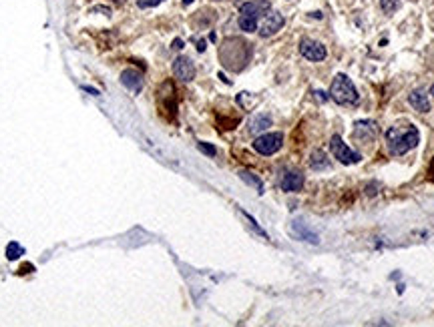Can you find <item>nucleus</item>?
I'll list each match as a JSON object with an SVG mask.
<instances>
[{
  "label": "nucleus",
  "mask_w": 434,
  "mask_h": 327,
  "mask_svg": "<svg viewBox=\"0 0 434 327\" xmlns=\"http://www.w3.org/2000/svg\"><path fill=\"white\" fill-rule=\"evenodd\" d=\"M163 0H139V8H153V6H159Z\"/></svg>",
  "instance_id": "5701e85b"
},
{
  "label": "nucleus",
  "mask_w": 434,
  "mask_h": 327,
  "mask_svg": "<svg viewBox=\"0 0 434 327\" xmlns=\"http://www.w3.org/2000/svg\"><path fill=\"white\" fill-rule=\"evenodd\" d=\"M205 48H207V46H205V40H199V42H197V50H199V52H203Z\"/></svg>",
  "instance_id": "cd10ccee"
},
{
  "label": "nucleus",
  "mask_w": 434,
  "mask_h": 327,
  "mask_svg": "<svg viewBox=\"0 0 434 327\" xmlns=\"http://www.w3.org/2000/svg\"><path fill=\"white\" fill-rule=\"evenodd\" d=\"M310 167L314 171H324V169H330V158L328 154L322 150V148H316L310 156Z\"/></svg>",
  "instance_id": "4468645a"
},
{
  "label": "nucleus",
  "mask_w": 434,
  "mask_h": 327,
  "mask_svg": "<svg viewBox=\"0 0 434 327\" xmlns=\"http://www.w3.org/2000/svg\"><path fill=\"white\" fill-rule=\"evenodd\" d=\"M300 52H302L304 58H308L312 62H320V60H324L328 56L326 46L322 42H318V40H312V38H304L300 42Z\"/></svg>",
  "instance_id": "423d86ee"
},
{
  "label": "nucleus",
  "mask_w": 434,
  "mask_h": 327,
  "mask_svg": "<svg viewBox=\"0 0 434 327\" xmlns=\"http://www.w3.org/2000/svg\"><path fill=\"white\" fill-rule=\"evenodd\" d=\"M269 126H271V116H269V114H257V116H253L251 122H249V132L259 134V132L267 130Z\"/></svg>",
  "instance_id": "dca6fc26"
},
{
  "label": "nucleus",
  "mask_w": 434,
  "mask_h": 327,
  "mask_svg": "<svg viewBox=\"0 0 434 327\" xmlns=\"http://www.w3.org/2000/svg\"><path fill=\"white\" fill-rule=\"evenodd\" d=\"M31 271H35L33 265H23V267H21V273H31Z\"/></svg>",
  "instance_id": "bb28decb"
},
{
  "label": "nucleus",
  "mask_w": 434,
  "mask_h": 327,
  "mask_svg": "<svg viewBox=\"0 0 434 327\" xmlns=\"http://www.w3.org/2000/svg\"><path fill=\"white\" fill-rule=\"evenodd\" d=\"M83 90H87V92H91V94L99 96V90H97V88H93V86H83Z\"/></svg>",
  "instance_id": "a878e982"
},
{
  "label": "nucleus",
  "mask_w": 434,
  "mask_h": 327,
  "mask_svg": "<svg viewBox=\"0 0 434 327\" xmlns=\"http://www.w3.org/2000/svg\"><path fill=\"white\" fill-rule=\"evenodd\" d=\"M171 48H175V50H181V48H183V40H181V38H175V40H173V44H171Z\"/></svg>",
  "instance_id": "393cba45"
},
{
  "label": "nucleus",
  "mask_w": 434,
  "mask_h": 327,
  "mask_svg": "<svg viewBox=\"0 0 434 327\" xmlns=\"http://www.w3.org/2000/svg\"><path fill=\"white\" fill-rule=\"evenodd\" d=\"M338 104L342 106H354L360 102V94L352 82V78H348L346 74H338L334 80H332V86H330V92H328Z\"/></svg>",
  "instance_id": "7ed1b4c3"
},
{
  "label": "nucleus",
  "mask_w": 434,
  "mask_h": 327,
  "mask_svg": "<svg viewBox=\"0 0 434 327\" xmlns=\"http://www.w3.org/2000/svg\"><path fill=\"white\" fill-rule=\"evenodd\" d=\"M314 94H316V98L320 100V102H326L330 96H328V92H324V90H314Z\"/></svg>",
  "instance_id": "b1692460"
},
{
  "label": "nucleus",
  "mask_w": 434,
  "mask_h": 327,
  "mask_svg": "<svg viewBox=\"0 0 434 327\" xmlns=\"http://www.w3.org/2000/svg\"><path fill=\"white\" fill-rule=\"evenodd\" d=\"M197 148H199L201 152H205L207 156H215V154H217L215 146H213V144H207V142H197Z\"/></svg>",
  "instance_id": "4be33fe9"
},
{
  "label": "nucleus",
  "mask_w": 434,
  "mask_h": 327,
  "mask_svg": "<svg viewBox=\"0 0 434 327\" xmlns=\"http://www.w3.org/2000/svg\"><path fill=\"white\" fill-rule=\"evenodd\" d=\"M121 82H123L129 90H133V92H139V90L143 88L141 72H137V70H133V68H129V70H125V72L121 74Z\"/></svg>",
  "instance_id": "f8f14e48"
},
{
  "label": "nucleus",
  "mask_w": 434,
  "mask_h": 327,
  "mask_svg": "<svg viewBox=\"0 0 434 327\" xmlns=\"http://www.w3.org/2000/svg\"><path fill=\"white\" fill-rule=\"evenodd\" d=\"M243 217H245V219H247V221L251 223V227H253V229H255V231H257V233H259V235L263 237V239H269V237H267V233H265V231H263V229H261V227L257 225V221H255V219H253V217H251L249 213H245V211H243Z\"/></svg>",
  "instance_id": "412c9836"
},
{
  "label": "nucleus",
  "mask_w": 434,
  "mask_h": 327,
  "mask_svg": "<svg viewBox=\"0 0 434 327\" xmlns=\"http://www.w3.org/2000/svg\"><path fill=\"white\" fill-rule=\"evenodd\" d=\"M310 16H312V18H322V12H312Z\"/></svg>",
  "instance_id": "c85d7f7f"
},
{
  "label": "nucleus",
  "mask_w": 434,
  "mask_h": 327,
  "mask_svg": "<svg viewBox=\"0 0 434 327\" xmlns=\"http://www.w3.org/2000/svg\"><path fill=\"white\" fill-rule=\"evenodd\" d=\"M292 231H294V235H296L298 239H302V241H310L312 245H318V243H320V237H318L312 229H308L302 221H294V223H292Z\"/></svg>",
  "instance_id": "ddd939ff"
},
{
  "label": "nucleus",
  "mask_w": 434,
  "mask_h": 327,
  "mask_svg": "<svg viewBox=\"0 0 434 327\" xmlns=\"http://www.w3.org/2000/svg\"><path fill=\"white\" fill-rule=\"evenodd\" d=\"M21 255H25V249H23L17 241H11V243L7 245V259H9V261H17Z\"/></svg>",
  "instance_id": "a211bd4d"
},
{
  "label": "nucleus",
  "mask_w": 434,
  "mask_h": 327,
  "mask_svg": "<svg viewBox=\"0 0 434 327\" xmlns=\"http://www.w3.org/2000/svg\"><path fill=\"white\" fill-rule=\"evenodd\" d=\"M380 4H382V10H384L386 14H392V12L398 10L400 0H380Z\"/></svg>",
  "instance_id": "aec40b11"
},
{
  "label": "nucleus",
  "mask_w": 434,
  "mask_h": 327,
  "mask_svg": "<svg viewBox=\"0 0 434 327\" xmlns=\"http://www.w3.org/2000/svg\"><path fill=\"white\" fill-rule=\"evenodd\" d=\"M191 2H193V0H183V4H185V6H187V4H191Z\"/></svg>",
  "instance_id": "c756f323"
},
{
  "label": "nucleus",
  "mask_w": 434,
  "mask_h": 327,
  "mask_svg": "<svg viewBox=\"0 0 434 327\" xmlns=\"http://www.w3.org/2000/svg\"><path fill=\"white\" fill-rule=\"evenodd\" d=\"M239 28L245 30V32H255V30H257V20L251 18V16L241 14V16H239Z\"/></svg>",
  "instance_id": "6ab92c4d"
},
{
  "label": "nucleus",
  "mask_w": 434,
  "mask_h": 327,
  "mask_svg": "<svg viewBox=\"0 0 434 327\" xmlns=\"http://www.w3.org/2000/svg\"><path fill=\"white\" fill-rule=\"evenodd\" d=\"M330 148H332L334 156L342 162V165H356V162L362 160V154L356 152V150H352V148H350V146L340 138V134H334V136H332V140H330Z\"/></svg>",
  "instance_id": "20e7f679"
},
{
  "label": "nucleus",
  "mask_w": 434,
  "mask_h": 327,
  "mask_svg": "<svg viewBox=\"0 0 434 327\" xmlns=\"http://www.w3.org/2000/svg\"><path fill=\"white\" fill-rule=\"evenodd\" d=\"M173 72H175V76H177L179 80L189 82V80L195 78V64H193V60L187 58V56H177V58L173 60Z\"/></svg>",
  "instance_id": "6e6552de"
},
{
  "label": "nucleus",
  "mask_w": 434,
  "mask_h": 327,
  "mask_svg": "<svg viewBox=\"0 0 434 327\" xmlns=\"http://www.w3.org/2000/svg\"><path fill=\"white\" fill-rule=\"evenodd\" d=\"M302 187H304V175L298 171H287L281 177V189L285 193H298L302 191Z\"/></svg>",
  "instance_id": "9b49d317"
},
{
  "label": "nucleus",
  "mask_w": 434,
  "mask_h": 327,
  "mask_svg": "<svg viewBox=\"0 0 434 327\" xmlns=\"http://www.w3.org/2000/svg\"><path fill=\"white\" fill-rule=\"evenodd\" d=\"M420 142V132L416 126H390L386 130V146L392 154H406Z\"/></svg>",
  "instance_id": "f03ea898"
},
{
  "label": "nucleus",
  "mask_w": 434,
  "mask_h": 327,
  "mask_svg": "<svg viewBox=\"0 0 434 327\" xmlns=\"http://www.w3.org/2000/svg\"><path fill=\"white\" fill-rule=\"evenodd\" d=\"M239 179H241L243 183H247V185L255 187L259 195L263 193V183H261V181H259V177H255L253 173H249V171H239Z\"/></svg>",
  "instance_id": "f3484780"
},
{
  "label": "nucleus",
  "mask_w": 434,
  "mask_h": 327,
  "mask_svg": "<svg viewBox=\"0 0 434 327\" xmlns=\"http://www.w3.org/2000/svg\"><path fill=\"white\" fill-rule=\"evenodd\" d=\"M285 24V18L279 14V12H267L265 14V20L261 22L259 26V36L267 38V36H273L277 30H281Z\"/></svg>",
  "instance_id": "0eeeda50"
},
{
  "label": "nucleus",
  "mask_w": 434,
  "mask_h": 327,
  "mask_svg": "<svg viewBox=\"0 0 434 327\" xmlns=\"http://www.w3.org/2000/svg\"><path fill=\"white\" fill-rule=\"evenodd\" d=\"M251 58V46L241 38H227L219 46V60L229 70H241Z\"/></svg>",
  "instance_id": "f257e3e1"
},
{
  "label": "nucleus",
  "mask_w": 434,
  "mask_h": 327,
  "mask_svg": "<svg viewBox=\"0 0 434 327\" xmlns=\"http://www.w3.org/2000/svg\"><path fill=\"white\" fill-rule=\"evenodd\" d=\"M408 102L418 110V112H428L430 110V102H428V96L422 92V90H414L410 96H408Z\"/></svg>",
  "instance_id": "2eb2a0df"
},
{
  "label": "nucleus",
  "mask_w": 434,
  "mask_h": 327,
  "mask_svg": "<svg viewBox=\"0 0 434 327\" xmlns=\"http://www.w3.org/2000/svg\"><path fill=\"white\" fill-rule=\"evenodd\" d=\"M283 144V134L281 132H267V134H261L253 140V148L263 154V156H269L273 152H277Z\"/></svg>",
  "instance_id": "39448f33"
},
{
  "label": "nucleus",
  "mask_w": 434,
  "mask_h": 327,
  "mask_svg": "<svg viewBox=\"0 0 434 327\" xmlns=\"http://www.w3.org/2000/svg\"><path fill=\"white\" fill-rule=\"evenodd\" d=\"M352 136H354L356 140L370 142V140H374V138L378 136V126H376L374 120H366V118H364V120H358V122L354 124Z\"/></svg>",
  "instance_id": "1a4fd4ad"
},
{
  "label": "nucleus",
  "mask_w": 434,
  "mask_h": 327,
  "mask_svg": "<svg viewBox=\"0 0 434 327\" xmlns=\"http://www.w3.org/2000/svg\"><path fill=\"white\" fill-rule=\"evenodd\" d=\"M271 4L267 2V0H251V2H245L241 6V14L245 16H251V18H259V16H265L269 12Z\"/></svg>",
  "instance_id": "9d476101"
}]
</instances>
